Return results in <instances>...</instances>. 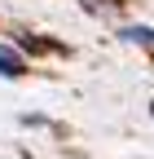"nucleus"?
I'll use <instances>...</instances> for the list:
<instances>
[{
    "instance_id": "nucleus-1",
    "label": "nucleus",
    "mask_w": 154,
    "mask_h": 159,
    "mask_svg": "<svg viewBox=\"0 0 154 159\" xmlns=\"http://www.w3.org/2000/svg\"><path fill=\"white\" fill-rule=\"evenodd\" d=\"M22 71H27V62H22V57H18L13 49H0V75H5V80H18Z\"/></svg>"
},
{
    "instance_id": "nucleus-2",
    "label": "nucleus",
    "mask_w": 154,
    "mask_h": 159,
    "mask_svg": "<svg viewBox=\"0 0 154 159\" xmlns=\"http://www.w3.org/2000/svg\"><path fill=\"white\" fill-rule=\"evenodd\" d=\"M119 35L132 40V44H154V27H123Z\"/></svg>"
},
{
    "instance_id": "nucleus-3",
    "label": "nucleus",
    "mask_w": 154,
    "mask_h": 159,
    "mask_svg": "<svg viewBox=\"0 0 154 159\" xmlns=\"http://www.w3.org/2000/svg\"><path fill=\"white\" fill-rule=\"evenodd\" d=\"M92 5H114V0H92Z\"/></svg>"
},
{
    "instance_id": "nucleus-4",
    "label": "nucleus",
    "mask_w": 154,
    "mask_h": 159,
    "mask_svg": "<svg viewBox=\"0 0 154 159\" xmlns=\"http://www.w3.org/2000/svg\"><path fill=\"white\" fill-rule=\"evenodd\" d=\"M150 115H154V106H150Z\"/></svg>"
}]
</instances>
